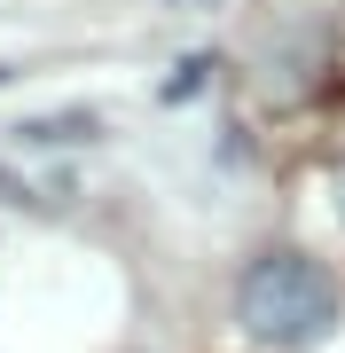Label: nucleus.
I'll return each instance as SVG.
<instances>
[{
  "instance_id": "obj_1",
  "label": "nucleus",
  "mask_w": 345,
  "mask_h": 353,
  "mask_svg": "<svg viewBox=\"0 0 345 353\" xmlns=\"http://www.w3.org/2000/svg\"><path fill=\"white\" fill-rule=\"evenodd\" d=\"M236 322H243L251 345L298 353V345L337 330V275L322 259H306V252H267L236 283Z\"/></svg>"
},
{
  "instance_id": "obj_3",
  "label": "nucleus",
  "mask_w": 345,
  "mask_h": 353,
  "mask_svg": "<svg viewBox=\"0 0 345 353\" xmlns=\"http://www.w3.org/2000/svg\"><path fill=\"white\" fill-rule=\"evenodd\" d=\"M337 220H345V173H337Z\"/></svg>"
},
{
  "instance_id": "obj_2",
  "label": "nucleus",
  "mask_w": 345,
  "mask_h": 353,
  "mask_svg": "<svg viewBox=\"0 0 345 353\" xmlns=\"http://www.w3.org/2000/svg\"><path fill=\"white\" fill-rule=\"evenodd\" d=\"M103 134V118L94 110H55V118H24L16 141H32V150H55V141H94Z\"/></svg>"
},
{
  "instance_id": "obj_4",
  "label": "nucleus",
  "mask_w": 345,
  "mask_h": 353,
  "mask_svg": "<svg viewBox=\"0 0 345 353\" xmlns=\"http://www.w3.org/2000/svg\"><path fill=\"white\" fill-rule=\"evenodd\" d=\"M0 79H8V63H0Z\"/></svg>"
}]
</instances>
